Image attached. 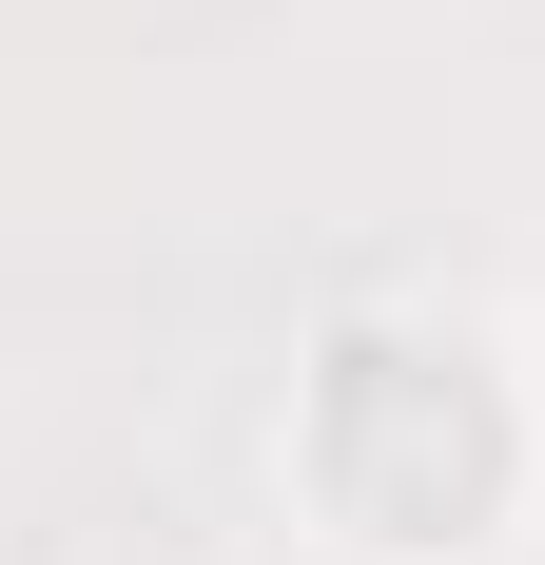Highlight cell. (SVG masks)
<instances>
[{
    "mask_svg": "<svg viewBox=\"0 0 545 565\" xmlns=\"http://www.w3.org/2000/svg\"><path fill=\"white\" fill-rule=\"evenodd\" d=\"M272 468L292 508L351 565H488L545 488V391L526 351L448 292H351L312 351H292V409H272Z\"/></svg>",
    "mask_w": 545,
    "mask_h": 565,
    "instance_id": "1",
    "label": "cell"
}]
</instances>
